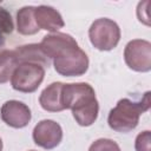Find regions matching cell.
Returning <instances> with one entry per match:
<instances>
[{
	"instance_id": "cell-16",
	"label": "cell",
	"mask_w": 151,
	"mask_h": 151,
	"mask_svg": "<svg viewBox=\"0 0 151 151\" xmlns=\"http://www.w3.org/2000/svg\"><path fill=\"white\" fill-rule=\"evenodd\" d=\"M136 151H151V132L149 130L140 132L134 142Z\"/></svg>"
},
{
	"instance_id": "cell-8",
	"label": "cell",
	"mask_w": 151,
	"mask_h": 151,
	"mask_svg": "<svg viewBox=\"0 0 151 151\" xmlns=\"http://www.w3.org/2000/svg\"><path fill=\"white\" fill-rule=\"evenodd\" d=\"M2 122L14 129H22L27 126L32 119L29 107L19 100H7L2 104L0 110Z\"/></svg>"
},
{
	"instance_id": "cell-3",
	"label": "cell",
	"mask_w": 151,
	"mask_h": 151,
	"mask_svg": "<svg viewBox=\"0 0 151 151\" xmlns=\"http://www.w3.org/2000/svg\"><path fill=\"white\" fill-rule=\"evenodd\" d=\"M151 105L150 92H145L140 100L134 101L129 98L120 99L117 105L110 111L107 117L109 126L116 131L126 133L136 129L139 123V117L149 111Z\"/></svg>"
},
{
	"instance_id": "cell-2",
	"label": "cell",
	"mask_w": 151,
	"mask_h": 151,
	"mask_svg": "<svg viewBox=\"0 0 151 151\" xmlns=\"http://www.w3.org/2000/svg\"><path fill=\"white\" fill-rule=\"evenodd\" d=\"M63 104L71 110L72 116L80 126H91L98 118L99 104L93 87L87 83L64 84Z\"/></svg>"
},
{
	"instance_id": "cell-15",
	"label": "cell",
	"mask_w": 151,
	"mask_h": 151,
	"mask_svg": "<svg viewBox=\"0 0 151 151\" xmlns=\"http://www.w3.org/2000/svg\"><path fill=\"white\" fill-rule=\"evenodd\" d=\"M14 24L9 12L0 6V32L5 34H11L13 32Z\"/></svg>"
},
{
	"instance_id": "cell-18",
	"label": "cell",
	"mask_w": 151,
	"mask_h": 151,
	"mask_svg": "<svg viewBox=\"0 0 151 151\" xmlns=\"http://www.w3.org/2000/svg\"><path fill=\"white\" fill-rule=\"evenodd\" d=\"M0 151H2V140L0 138Z\"/></svg>"
},
{
	"instance_id": "cell-11",
	"label": "cell",
	"mask_w": 151,
	"mask_h": 151,
	"mask_svg": "<svg viewBox=\"0 0 151 151\" xmlns=\"http://www.w3.org/2000/svg\"><path fill=\"white\" fill-rule=\"evenodd\" d=\"M13 52L19 64H24V63L38 64V65H41L44 68L48 67L51 64V59L45 54L40 44L22 45V46L17 47Z\"/></svg>"
},
{
	"instance_id": "cell-1",
	"label": "cell",
	"mask_w": 151,
	"mask_h": 151,
	"mask_svg": "<svg viewBox=\"0 0 151 151\" xmlns=\"http://www.w3.org/2000/svg\"><path fill=\"white\" fill-rule=\"evenodd\" d=\"M40 46L52 59L57 73L64 77H79L88 68V57L76 39L66 33H51L42 38Z\"/></svg>"
},
{
	"instance_id": "cell-6",
	"label": "cell",
	"mask_w": 151,
	"mask_h": 151,
	"mask_svg": "<svg viewBox=\"0 0 151 151\" xmlns=\"http://www.w3.org/2000/svg\"><path fill=\"white\" fill-rule=\"evenodd\" d=\"M124 60L129 68L136 72H149L151 70V44L144 39L129 41L124 50Z\"/></svg>"
},
{
	"instance_id": "cell-12",
	"label": "cell",
	"mask_w": 151,
	"mask_h": 151,
	"mask_svg": "<svg viewBox=\"0 0 151 151\" xmlns=\"http://www.w3.org/2000/svg\"><path fill=\"white\" fill-rule=\"evenodd\" d=\"M34 6H25L17 13V29L22 35H33L40 29L34 19Z\"/></svg>"
},
{
	"instance_id": "cell-19",
	"label": "cell",
	"mask_w": 151,
	"mask_h": 151,
	"mask_svg": "<svg viewBox=\"0 0 151 151\" xmlns=\"http://www.w3.org/2000/svg\"><path fill=\"white\" fill-rule=\"evenodd\" d=\"M29 151H34V150H29Z\"/></svg>"
},
{
	"instance_id": "cell-5",
	"label": "cell",
	"mask_w": 151,
	"mask_h": 151,
	"mask_svg": "<svg viewBox=\"0 0 151 151\" xmlns=\"http://www.w3.org/2000/svg\"><path fill=\"white\" fill-rule=\"evenodd\" d=\"M44 77L45 68L41 65L24 63L15 67L11 77V85L15 91L32 93L40 86Z\"/></svg>"
},
{
	"instance_id": "cell-10",
	"label": "cell",
	"mask_w": 151,
	"mask_h": 151,
	"mask_svg": "<svg viewBox=\"0 0 151 151\" xmlns=\"http://www.w3.org/2000/svg\"><path fill=\"white\" fill-rule=\"evenodd\" d=\"M63 86L64 83L55 81L42 90L39 97L40 106L48 112H60L65 110L63 104Z\"/></svg>"
},
{
	"instance_id": "cell-13",
	"label": "cell",
	"mask_w": 151,
	"mask_h": 151,
	"mask_svg": "<svg viewBox=\"0 0 151 151\" xmlns=\"http://www.w3.org/2000/svg\"><path fill=\"white\" fill-rule=\"evenodd\" d=\"M19 63L13 51L4 50L0 52V84H5L11 79Z\"/></svg>"
},
{
	"instance_id": "cell-14",
	"label": "cell",
	"mask_w": 151,
	"mask_h": 151,
	"mask_svg": "<svg viewBox=\"0 0 151 151\" xmlns=\"http://www.w3.org/2000/svg\"><path fill=\"white\" fill-rule=\"evenodd\" d=\"M88 151H120V147L112 139L99 138L90 145Z\"/></svg>"
},
{
	"instance_id": "cell-7",
	"label": "cell",
	"mask_w": 151,
	"mask_h": 151,
	"mask_svg": "<svg viewBox=\"0 0 151 151\" xmlns=\"http://www.w3.org/2000/svg\"><path fill=\"white\" fill-rule=\"evenodd\" d=\"M32 137L38 146L45 150H52L61 143L63 129L57 122L52 119H44L34 126Z\"/></svg>"
},
{
	"instance_id": "cell-4",
	"label": "cell",
	"mask_w": 151,
	"mask_h": 151,
	"mask_svg": "<svg viewBox=\"0 0 151 151\" xmlns=\"http://www.w3.org/2000/svg\"><path fill=\"white\" fill-rule=\"evenodd\" d=\"M88 38L94 48L111 51L117 47L120 40V28L116 21L109 18H100L94 20L90 26Z\"/></svg>"
},
{
	"instance_id": "cell-17",
	"label": "cell",
	"mask_w": 151,
	"mask_h": 151,
	"mask_svg": "<svg viewBox=\"0 0 151 151\" xmlns=\"http://www.w3.org/2000/svg\"><path fill=\"white\" fill-rule=\"evenodd\" d=\"M4 42H5V39H4V37H2V33L0 32V47L4 46Z\"/></svg>"
},
{
	"instance_id": "cell-9",
	"label": "cell",
	"mask_w": 151,
	"mask_h": 151,
	"mask_svg": "<svg viewBox=\"0 0 151 151\" xmlns=\"http://www.w3.org/2000/svg\"><path fill=\"white\" fill-rule=\"evenodd\" d=\"M34 19L39 29H45L52 33L63 28L65 22L61 14L51 6L40 5L34 9Z\"/></svg>"
}]
</instances>
